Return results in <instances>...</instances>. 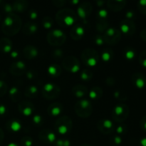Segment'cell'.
<instances>
[{
    "label": "cell",
    "mask_w": 146,
    "mask_h": 146,
    "mask_svg": "<svg viewBox=\"0 0 146 146\" xmlns=\"http://www.w3.org/2000/svg\"><path fill=\"white\" fill-rule=\"evenodd\" d=\"M22 26L21 19L14 13L7 14L1 24V30L7 36H14L18 34Z\"/></svg>",
    "instance_id": "6da1fadb"
},
{
    "label": "cell",
    "mask_w": 146,
    "mask_h": 146,
    "mask_svg": "<svg viewBox=\"0 0 146 146\" xmlns=\"http://www.w3.org/2000/svg\"><path fill=\"white\" fill-rule=\"evenodd\" d=\"M78 16L71 9H63L56 14V21L62 27L73 26L77 21Z\"/></svg>",
    "instance_id": "7a4b0ae2"
},
{
    "label": "cell",
    "mask_w": 146,
    "mask_h": 146,
    "mask_svg": "<svg viewBox=\"0 0 146 146\" xmlns=\"http://www.w3.org/2000/svg\"><path fill=\"white\" fill-rule=\"evenodd\" d=\"M74 111L77 115L83 118L90 117L93 112V106L91 103L87 99H81L77 101L74 105Z\"/></svg>",
    "instance_id": "3957f363"
},
{
    "label": "cell",
    "mask_w": 146,
    "mask_h": 146,
    "mask_svg": "<svg viewBox=\"0 0 146 146\" xmlns=\"http://www.w3.org/2000/svg\"><path fill=\"white\" fill-rule=\"evenodd\" d=\"M47 41L53 46H60L65 43L66 35L61 29H55L51 30L47 34Z\"/></svg>",
    "instance_id": "277c9868"
},
{
    "label": "cell",
    "mask_w": 146,
    "mask_h": 146,
    "mask_svg": "<svg viewBox=\"0 0 146 146\" xmlns=\"http://www.w3.org/2000/svg\"><path fill=\"white\" fill-rule=\"evenodd\" d=\"M130 110L128 106L123 103L115 106L112 110V118L118 123H122L128 118Z\"/></svg>",
    "instance_id": "5b68a950"
},
{
    "label": "cell",
    "mask_w": 146,
    "mask_h": 146,
    "mask_svg": "<svg viewBox=\"0 0 146 146\" xmlns=\"http://www.w3.org/2000/svg\"><path fill=\"white\" fill-rule=\"evenodd\" d=\"M81 57L83 62L89 67L96 66L99 61V55L97 51L94 48H88L84 49L81 53Z\"/></svg>",
    "instance_id": "8992f818"
},
{
    "label": "cell",
    "mask_w": 146,
    "mask_h": 146,
    "mask_svg": "<svg viewBox=\"0 0 146 146\" xmlns=\"http://www.w3.org/2000/svg\"><path fill=\"white\" fill-rule=\"evenodd\" d=\"M73 128V122L71 118L67 115L60 117L55 123V129L61 135H66L71 132Z\"/></svg>",
    "instance_id": "52a82bcc"
},
{
    "label": "cell",
    "mask_w": 146,
    "mask_h": 146,
    "mask_svg": "<svg viewBox=\"0 0 146 146\" xmlns=\"http://www.w3.org/2000/svg\"><path fill=\"white\" fill-rule=\"evenodd\" d=\"M104 41L109 45H115L121 39L122 33L119 29L115 27H109L103 34Z\"/></svg>",
    "instance_id": "ba28073f"
},
{
    "label": "cell",
    "mask_w": 146,
    "mask_h": 146,
    "mask_svg": "<svg viewBox=\"0 0 146 146\" xmlns=\"http://www.w3.org/2000/svg\"><path fill=\"white\" fill-rule=\"evenodd\" d=\"M42 96L47 100H54L59 97L61 88L58 85L53 83H47L43 86Z\"/></svg>",
    "instance_id": "9c48e42d"
},
{
    "label": "cell",
    "mask_w": 146,
    "mask_h": 146,
    "mask_svg": "<svg viewBox=\"0 0 146 146\" xmlns=\"http://www.w3.org/2000/svg\"><path fill=\"white\" fill-rule=\"evenodd\" d=\"M64 68L71 73H77L80 69V62L74 56H69L64 58L62 62Z\"/></svg>",
    "instance_id": "30bf717a"
},
{
    "label": "cell",
    "mask_w": 146,
    "mask_h": 146,
    "mask_svg": "<svg viewBox=\"0 0 146 146\" xmlns=\"http://www.w3.org/2000/svg\"><path fill=\"white\" fill-rule=\"evenodd\" d=\"M135 30H136V27L133 21L124 19L120 24V31L125 36H133L135 34Z\"/></svg>",
    "instance_id": "8fae6325"
},
{
    "label": "cell",
    "mask_w": 146,
    "mask_h": 146,
    "mask_svg": "<svg viewBox=\"0 0 146 146\" xmlns=\"http://www.w3.org/2000/svg\"><path fill=\"white\" fill-rule=\"evenodd\" d=\"M97 128L103 134L108 135L112 133L114 130V124L109 119H101L97 122Z\"/></svg>",
    "instance_id": "7c38bea8"
},
{
    "label": "cell",
    "mask_w": 146,
    "mask_h": 146,
    "mask_svg": "<svg viewBox=\"0 0 146 146\" xmlns=\"http://www.w3.org/2000/svg\"><path fill=\"white\" fill-rule=\"evenodd\" d=\"M92 10L93 7L91 3L85 1V2H83L82 4L78 6V9H77V15L81 19L85 21L91 15Z\"/></svg>",
    "instance_id": "4fadbf2b"
},
{
    "label": "cell",
    "mask_w": 146,
    "mask_h": 146,
    "mask_svg": "<svg viewBox=\"0 0 146 146\" xmlns=\"http://www.w3.org/2000/svg\"><path fill=\"white\" fill-rule=\"evenodd\" d=\"M27 67L25 63L21 61H18L11 64L9 67V72L13 76H19L27 72Z\"/></svg>",
    "instance_id": "5bb4252c"
},
{
    "label": "cell",
    "mask_w": 146,
    "mask_h": 146,
    "mask_svg": "<svg viewBox=\"0 0 146 146\" xmlns=\"http://www.w3.org/2000/svg\"><path fill=\"white\" fill-rule=\"evenodd\" d=\"M38 138L41 142L49 144L54 143L56 142V134L54 131L49 129H44L38 133Z\"/></svg>",
    "instance_id": "9a60e30c"
},
{
    "label": "cell",
    "mask_w": 146,
    "mask_h": 146,
    "mask_svg": "<svg viewBox=\"0 0 146 146\" xmlns=\"http://www.w3.org/2000/svg\"><path fill=\"white\" fill-rule=\"evenodd\" d=\"M18 108L19 112L25 116H29L34 111V105L29 101H23L19 104Z\"/></svg>",
    "instance_id": "2e32d148"
},
{
    "label": "cell",
    "mask_w": 146,
    "mask_h": 146,
    "mask_svg": "<svg viewBox=\"0 0 146 146\" xmlns=\"http://www.w3.org/2000/svg\"><path fill=\"white\" fill-rule=\"evenodd\" d=\"M131 81L136 88H143L146 86V77L141 72H135L131 76Z\"/></svg>",
    "instance_id": "e0dca14e"
},
{
    "label": "cell",
    "mask_w": 146,
    "mask_h": 146,
    "mask_svg": "<svg viewBox=\"0 0 146 146\" xmlns=\"http://www.w3.org/2000/svg\"><path fill=\"white\" fill-rule=\"evenodd\" d=\"M85 34V28L81 24H77L72 27L70 31V35L71 38L75 41H78L84 36Z\"/></svg>",
    "instance_id": "ac0fdd59"
},
{
    "label": "cell",
    "mask_w": 146,
    "mask_h": 146,
    "mask_svg": "<svg viewBox=\"0 0 146 146\" xmlns=\"http://www.w3.org/2000/svg\"><path fill=\"white\" fill-rule=\"evenodd\" d=\"M106 3L111 11L117 12L121 11L125 7L127 1L125 0H109Z\"/></svg>",
    "instance_id": "d6986e66"
},
{
    "label": "cell",
    "mask_w": 146,
    "mask_h": 146,
    "mask_svg": "<svg viewBox=\"0 0 146 146\" xmlns=\"http://www.w3.org/2000/svg\"><path fill=\"white\" fill-rule=\"evenodd\" d=\"M63 109H64V106H63L61 103H52V104L48 106V108H47V112L50 115L58 116L62 113Z\"/></svg>",
    "instance_id": "ffe728a7"
},
{
    "label": "cell",
    "mask_w": 146,
    "mask_h": 146,
    "mask_svg": "<svg viewBox=\"0 0 146 146\" xmlns=\"http://www.w3.org/2000/svg\"><path fill=\"white\" fill-rule=\"evenodd\" d=\"M38 51L34 46L28 45L23 50V55L27 59H33L37 57Z\"/></svg>",
    "instance_id": "44dd1931"
},
{
    "label": "cell",
    "mask_w": 146,
    "mask_h": 146,
    "mask_svg": "<svg viewBox=\"0 0 146 146\" xmlns=\"http://www.w3.org/2000/svg\"><path fill=\"white\" fill-rule=\"evenodd\" d=\"M29 2L24 0H18L12 4L13 11L17 13H23L28 9Z\"/></svg>",
    "instance_id": "7402d4cb"
},
{
    "label": "cell",
    "mask_w": 146,
    "mask_h": 146,
    "mask_svg": "<svg viewBox=\"0 0 146 146\" xmlns=\"http://www.w3.org/2000/svg\"><path fill=\"white\" fill-rule=\"evenodd\" d=\"M72 93L76 98H82L86 96L88 89L85 86L79 84V85H76L73 87Z\"/></svg>",
    "instance_id": "603a6c76"
},
{
    "label": "cell",
    "mask_w": 146,
    "mask_h": 146,
    "mask_svg": "<svg viewBox=\"0 0 146 146\" xmlns=\"http://www.w3.org/2000/svg\"><path fill=\"white\" fill-rule=\"evenodd\" d=\"M12 49V42L9 38H1L0 39V51L3 53H11Z\"/></svg>",
    "instance_id": "cb8c5ba5"
},
{
    "label": "cell",
    "mask_w": 146,
    "mask_h": 146,
    "mask_svg": "<svg viewBox=\"0 0 146 146\" xmlns=\"http://www.w3.org/2000/svg\"><path fill=\"white\" fill-rule=\"evenodd\" d=\"M6 127L11 132H19L21 129V123L19 120L11 119L7 121Z\"/></svg>",
    "instance_id": "d4e9b609"
},
{
    "label": "cell",
    "mask_w": 146,
    "mask_h": 146,
    "mask_svg": "<svg viewBox=\"0 0 146 146\" xmlns=\"http://www.w3.org/2000/svg\"><path fill=\"white\" fill-rule=\"evenodd\" d=\"M38 29V27L37 24L34 22H27L24 24V27L22 29V31L25 35H32V34H35Z\"/></svg>",
    "instance_id": "484cf974"
},
{
    "label": "cell",
    "mask_w": 146,
    "mask_h": 146,
    "mask_svg": "<svg viewBox=\"0 0 146 146\" xmlns=\"http://www.w3.org/2000/svg\"><path fill=\"white\" fill-rule=\"evenodd\" d=\"M9 98L13 102L17 103L19 102L21 99V93L20 90L17 86H12L11 89L9 91Z\"/></svg>",
    "instance_id": "4316f807"
},
{
    "label": "cell",
    "mask_w": 146,
    "mask_h": 146,
    "mask_svg": "<svg viewBox=\"0 0 146 146\" xmlns=\"http://www.w3.org/2000/svg\"><path fill=\"white\" fill-rule=\"evenodd\" d=\"M62 72V68L59 65L56 64H53L50 65L48 68V73L50 76L53 77L59 76Z\"/></svg>",
    "instance_id": "83f0119b"
},
{
    "label": "cell",
    "mask_w": 146,
    "mask_h": 146,
    "mask_svg": "<svg viewBox=\"0 0 146 146\" xmlns=\"http://www.w3.org/2000/svg\"><path fill=\"white\" fill-rule=\"evenodd\" d=\"M38 93V87L34 85H30L25 88L24 95L27 98H34L37 96Z\"/></svg>",
    "instance_id": "f1b7e54d"
},
{
    "label": "cell",
    "mask_w": 146,
    "mask_h": 146,
    "mask_svg": "<svg viewBox=\"0 0 146 146\" xmlns=\"http://www.w3.org/2000/svg\"><path fill=\"white\" fill-rule=\"evenodd\" d=\"M103 89L99 86H94L89 92V97L91 99H99L103 96Z\"/></svg>",
    "instance_id": "f546056e"
},
{
    "label": "cell",
    "mask_w": 146,
    "mask_h": 146,
    "mask_svg": "<svg viewBox=\"0 0 146 146\" xmlns=\"http://www.w3.org/2000/svg\"><path fill=\"white\" fill-rule=\"evenodd\" d=\"M113 58V51L111 48H105L101 52V59L104 62H108Z\"/></svg>",
    "instance_id": "4dcf8cb0"
},
{
    "label": "cell",
    "mask_w": 146,
    "mask_h": 146,
    "mask_svg": "<svg viewBox=\"0 0 146 146\" xmlns=\"http://www.w3.org/2000/svg\"><path fill=\"white\" fill-rule=\"evenodd\" d=\"M109 28L108 20H98L96 23V30L98 32H105Z\"/></svg>",
    "instance_id": "1f68e13d"
},
{
    "label": "cell",
    "mask_w": 146,
    "mask_h": 146,
    "mask_svg": "<svg viewBox=\"0 0 146 146\" xmlns=\"http://www.w3.org/2000/svg\"><path fill=\"white\" fill-rule=\"evenodd\" d=\"M135 51L131 47H127L123 50V56L128 60H132L135 56Z\"/></svg>",
    "instance_id": "d6a6232c"
},
{
    "label": "cell",
    "mask_w": 146,
    "mask_h": 146,
    "mask_svg": "<svg viewBox=\"0 0 146 146\" xmlns=\"http://www.w3.org/2000/svg\"><path fill=\"white\" fill-rule=\"evenodd\" d=\"M93 76H94V74H93L92 71L86 68L81 72V79L84 81H89L92 79Z\"/></svg>",
    "instance_id": "836d02e7"
},
{
    "label": "cell",
    "mask_w": 146,
    "mask_h": 146,
    "mask_svg": "<svg viewBox=\"0 0 146 146\" xmlns=\"http://www.w3.org/2000/svg\"><path fill=\"white\" fill-rule=\"evenodd\" d=\"M54 24V20L51 17H45L42 19V25L46 29H50Z\"/></svg>",
    "instance_id": "e575fe53"
},
{
    "label": "cell",
    "mask_w": 146,
    "mask_h": 146,
    "mask_svg": "<svg viewBox=\"0 0 146 146\" xmlns=\"http://www.w3.org/2000/svg\"><path fill=\"white\" fill-rule=\"evenodd\" d=\"M114 97L119 101H125L128 98V96L121 91H116L114 92Z\"/></svg>",
    "instance_id": "d590c367"
},
{
    "label": "cell",
    "mask_w": 146,
    "mask_h": 146,
    "mask_svg": "<svg viewBox=\"0 0 146 146\" xmlns=\"http://www.w3.org/2000/svg\"><path fill=\"white\" fill-rule=\"evenodd\" d=\"M21 146H32L33 139L30 136H24L21 140Z\"/></svg>",
    "instance_id": "8d00e7d4"
},
{
    "label": "cell",
    "mask_w": 146,
    "mask_h": 146,
    "mask_svg": "<svg viewBox=\"0 0 146 146\" xmlns=\"http://www.w3.org/2000/svg\"><path fill=\"white\" fill-rule=\"evenodd\" d=\"M108 17V11L104 9H101L97 13V19L98 20H106Z\"/></svg>",
    "instance_id": "74e56055"
},
{
    "label": "cell",
    "mask_w": 146,
    "mask_h": 146,
    "mask_svg": "<svg viewBox=\"0 0 146 146\" xmlns=\"http://www.w3.org/2000/svg\"><path fill=\"white\" fill-rule=\"evenodd\" d=\"M137 7L140 12L146 15V0H141L138 1Z\"/></svg>",
    "instance_id": "f35d334b"
},
{
    "label": "cell",
    "mask_w": 146,
    "mask_h": 146,
    "mask_svg": "<svg viewBox=\"0 0 146 146\" xmlns=\"http://www.w3.org/2000/svg\"><path fill=\"white\" fill-rule=\"evenodd\" d=\"M32 122L34 123V125H36V126H41V125H42L44 121H43V118L42 117H41V115L37 114V115H34V116H33Z\"/></svg>",
    "instance_id": "ab89813d"
},
{
    "label": "cell",
    "mask_w": 146,
    "mask_h": 146,
    "mask_svg": "<svg viewBox=\"0 0 146 146\" xmlns=\"http://www.w3.org/2000/svg\"><path fill=\"white\" fill-rule=\"evenodd\" d=\"M138 61L142 66L146 68V49L143 50L142 52L140 54L138 57Z\"/></svg>",
    "instance_id": "60d3db41"
},
{
    "label": "cell",
    "mask_w": 146,
    "mask_h": 146,
    "mask_svg": "<svg viewBox=\"0 0 146 146\" xmlns=\"http://www.w3.org/2000/svg\"><path fill=\"white\" fill-rule=\"evenodd\" d=\"M7 89H8L7 84L4 81L0 80V98L5 95L7 91Z\"/></svg>",
    "instance_id": "b9f144b4"
},
{
    "label": "cell",
    "mask_w": 146,
    "mask_h": 146,
    "mask_svg": "<svg viewBox=\"0 0 146 146\" xmlns=\"http://www.w3.org/2000/svg\"><path fill=\"white\" fill-rule=\"evenodd\" d=\"M55 146H70L71 142L68 139H58L54 143Z\"/></svg>",
    "instance_id": "7bdbcfd3"
},
{
    "label": "cell",
    "mask_w": 146,
    "mask_h": 146,
    "mask_svg": "<svg viewBox=\"0 0 146 146\" xmlns=\"http://www.w3.org/2000/svg\"><path fill=\"white\" fill-rule=\"evenodd\" d=\"M53 58L56 60H60L64 57V52L61 49H56L52 53Z\"/></svg>",
    "instance_id": "ee69618b"
},
{
    "label": "cell",
    "mask_w": 146,
    "mask_h": 146,
    "mask_svg": "<svg viewBox=\"0 0 146 146\" xmlns=\"http://www.w3.org/2000/svg\"><path fill=\"white\" fill-rule=\"evenodd\" d=\"M111 143L112 145L118 146L121 145V143H122V138H121V137H120L119 135H114V136H113L112 138H111Z\"/></svg>",
    "instance_id": "f6af8a7d"
},
{
    "label": "cell",
    "mask_w": 146,
    "mask_h": 146,
    "mask_svg": "<svg viewBox=\"0 0 146 146\" xmlns=\"http://www.w3.org/2000/svg\"><path fill=\"white\" fill-rule=\"evenodd\" d=\"M94 41L98 46H102L103 44H105V41H104V38H103V36L100 35V34H98V35L94 36Z\"/></svg>",
    "instance_id": "bcb514c9"
},
{
    "label": "cell",
    "mask_w": 146,
    "mask_h": 146,
    "mask_svg": "<svg viewBox=\"0 0 146 146\" xmlns=\"http://www.w3.org/2000/svg\"><path fill=\"white\" fill-rule=\"evenodd\" d=\"M2 9L3 11L5 13H7V14H11V13H13L12 4H9V3H5V4H4V5L2 6Z\"/></svg>",
    "instance_id": "7dc6e473"
},
{
    "label": "cell",
    "mask_w": 146,
    "mask_h": 146,
    "mask_svg": "<svg viewBox=\"0 0 146 146\" xmlns=\"http://www.w3.org/2000/svg\"><path fill=\"white\" fill-rule=\"evenodd\" d=\"M127 131H128V128L125 125H118L115 129V132L118 134H124L127 132Z\"/></svg>",
    "instance_id": "c3c4849f"
},
{
    "label": "cell",
    "mask_w": 146,
    "mask_h": 146,
    "mask_svg": "<svg viewBox=\"0 0 146 146\" xmlns=\"http://www.w3.org/2000/svg\"><path fill=\"white\" fill-rule=\"evenodd\" d=\"M135 17V14L133 11L132 10H129V11H127L125 13V17H126V19L131 20V21H133L134 18Z\"/></svg>",
    "instance_id": "681fc988"
},
{
    "label": "cell",
    "mask_w": 146,
    "mask_h": 146,
    "mask_svg": "<svg viewBox=\"0 0 146 146\" xmlns=\"http://www.w3.org/2000/svg\"><path fill=\"white\" fill-rule=\"evenodd\" d=\"M140 127L143 131L146 132V115H144L140 121Z\"/></svg>",
    "instance_id": "f907efd6"
},
{
    "label": "cell",
    "mask_w": 146,
    "mask_h": 146,
    "mask_svg": "<svg viewBox=\"0 0 146 146\" xmlns=\"http://www.w3.org/2000/svg\"><path fill=\"white\" fill-rule=\"evenodd\" d=\"M26 74H27V78L30 80L33 79V78H34L36 76V74L35 73V71H31V70L27 71V72H26Z\"/></svg>",
    "instance_id": "816d5d0a"
},
{
    "label": "cell",
    "mask_w": 146,
    "mask_h": 146,
    "mask_svg": "<svg viewBox=\"0 0 146 146\" xmlns=\"http://www.w3.org/2000/svg\"><path fill=\"white\" fill-rule=\"evenodd\" d=\"M53 4L56 7H63L66 4V1H64V0H56V1H53Z\"/></svg>",
    "instance_id": "f5cc1de1"
},
{
    "label": "cell",
    "mask_w": 146,
    "mask_h": 146,
    "mask_svg": "<svg viewBox=\"0 0 146 146\" xmlns=\"http://www.w3.org/2000/svg\"><path fill=\"white\" fill-rule=\"evenodd\" d=\"M38 17V12L36 10L31 9L29 11V17L31 19H36Z\"/></svg>",
    "instance_id": "db71d44e"
},
{
    "label": "cell",
    "mask_w": 146,
    "mask_h": 146,
    "mask_svg": "<svg viewBox=\"0 0 146 146\" xmlns=\"http://www.w3.org/2000/svg\"><path fill=\"white\" fill-rule=\"evenodd\" d=\"M7 113V107L4 104H0V116H3Z\"/></svg>",
    "instance_id": "11a10c76"
},
{
    "label": "cell",
    "mask_w": 146,
    "mask_h": 146,
    "mask_svg": "<svg viewBox=\"0 0 146 146\" xmlns=\"http://www.w3.org/2000/svg\"><path fill=\"white\" fill-rule=\"evenodd\" d=\"M106 83L108 86H113L115 84V78H113V77H108V78H107L106 80Z\"/></svg>",
    "instance_id": "9f6ffc18"
},
{
    "label": "cell",
    "mask_w": 146,
    "mask_h": 146,
    "mask_svg": "<svg viewBox=\"0 0 146 146\" xmlns=\"http://www.w3.org/2000/svg\"><path fill=\"white\" fill-rule=\"evenodd\" d=\"M140 36H141V39L143 41L146 42V28L143 29L142 31H141V34H140Z\"/></svg>",
    "instance_id": "6f0895ef"
},
{
    "label": "cell",
    "mask_w": 146,
    "mask_h": 146,
    "mask_svg": "<svg viewBox=\"0 0 146 146\" xmlns=\"http://www.w3.org/2000/svg\"><path fill=\"white\" fill-rule=\"evenodd\" d=\"M4 138V133L1 128H0V144L2 143L3 140Z\"/></svg>",
    "instance_id": "680465c9"
},
{
    "label": "cell",
    "mask_w": 146,
    "mask_h": 146,
    "mask_svg": "<svg viewBox=\"0 0 146 146\" xmlns=\"http://www.w3.org/2000/svg\"><path fill=\"white\" fill-rule=\"evenodd\" d=\"M11 57H12V58H17V57H18V56H19V53H18V51H11Z\"/></svg>",
    "instance_id": "91938a15"
},
{
    "label": "cell",
    "mask_w": 146,
    "mask_h": 146,
    "mask_svg": "<svg viewBox=\"0 0 146 146\" xmlns=\"http://www.w3.org/2000/svg\"><path fill=\"white\" fill-rule=\"evenodd\" d=\"M140 143H141V146H146V137L142 138L140 141Z\"/></svg>",
    "instance_id": "94428289"
},
{
    "label": "cell",
    "mask_w": 146,
    "mask_h": 146,
    "mask_svg": "<svg viewBox=\"0 0 146 146\" xmlns=\"http://www.w3.org/2000/svg\"><path fill=\"white\" fill-rule=\"evenodd\" d=\"M96 4H97L98 7H102V6L104 5V4H105L106 1H96Z\"/></svg>",
    "instance_id": "6125c7cd"
},
{
    "label": "cell",
    "mask_w": 146,
    "mask_h": 146,
    "mask_svg": "<svg viewBox=\"0 0 146 146\" xmlns=\"http://www.w3.org/2000/svg\"><path fill=\"white\" fill-rule=\"evenodd\" d=\"M7 146H20V145H17V144L14 143H11L8 144V145H7Z\"/></svg>",
    "instance_id": "be15d7a7"
},
{
    "label": "cell",
    "mask_w": 146,
    "mask_h": 146,
    "mask_svg": "<svg viewBox=\"0 0 146 146\" xmlns=\"http://www.w3.org/2000/svg\"><path fill=\"white\" fill-rule=\"evenodd\" d=\"M80 146H93V145H90V144H88V143H84V144H82V145H81Z\"/></svg>",
    "instance_id": "e7e4bbea"
}]
</instances>
